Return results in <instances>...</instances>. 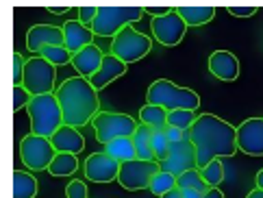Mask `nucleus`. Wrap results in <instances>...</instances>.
Instances as JSON below:
<instances>
[{"instance_id": "3", "label": "nucleus", "mask_w": 263, "mask_h": 198, "mask_svg": "<svg viewBox=\"0 0 263 198\" xmlns=\"http://www.w3.org/2000/svg\"><path fill=\"white\" fill-rule=\"evenodd\" d=\"M148 105L163 107L167 113L170 111H196L200 107V96L190 87H181L167 79H157L150 83V87L146 92Z\"/></svg>"}, {"instance_id": "17", "label": "nucleus", "mask_w": 263, "mask_h": 198, "mask_svg": "<svg viewBox=\"0 0 263 198\" xmlns=\"http://www.w3.org/2000/svg\"><path fill=\"white\" fill-rule=\"evenodd\" d=\"M102 61H105V52H102L98 46H87V48L79 50L77 55H72V65L74 70L79 72V77L83 79H91L93 74L100 70Z\"/></svg>"}, {"instance_id": "18", "label": "nucleus", "mask_w": 263, "mask_h": 198, "mask_svg": "<svg viewBox=\"0 0 263 198\" xmlns=\"http://www.w3.org/2000/svg\"><path fill=\"white\" fill-rule=\"evenodd\" d=\"M63 37H65V48H68L72 55H77L79 50L87 48V46L93 44V31L87 26H83L79 20H68L63 26Z\"/></svg>"}, {"instance_id": "9", "label": "nucleus", "mask_w": 263, "mask_h": 198, "mask_svg": "<svg viewBox=\"0 0 263 198\" xmlns=\"http://www.w3.org/2000/svg\"><path fill=\"white\" fill-rule=\"evenodd\" d=\"M57 157V150H54L52 141L48 137H40V135H24L20 141V159L24 161V166L33 170V172H42V170H48L50 164Z\"/></svg>"}, {"instance_id": "2", "label": "nucleus", "mask_w": 263, "mask_h": 198, "mask_svg": "<svg viewBox=\"0 0 263 198\" xmlns=\"http://www.w3.org/2000/svg\"><path fill=\"white\" fill-rule=\"evenodd\" d=\"M54 94H57V100L63 111V124L68 127L81 129L89 124L100 113L98 89L93 87L89 79H83L79 74L65 79Z\"/></svg>"}, {"instance_id": "26", "label": "nucleus", "mask_w": 263, "mask_h": 198, "mask_svg": "<svg viewBox=\"0 0 263 198\" xmlns=\"http://www.w3.org/2000/svg\"><path fill=\"white\" fill-rule=\"evenodd\" d=\"M79 170V157L77 155H70V153H57L54 161L50 164L48 172L52 176H72L74 172Z\"/></svg>"}, {"instance_id": "32", "label": "nucleus", "mask_w": 263, "mask_h": 198, "mask_svg": "<svg viewBox=\"0 0 263 198\" xmlns=\"http://www.w3.org/2000/svg\"><path fill=\"white\" fill-rule=\"evenodd\" d=\"M170 144L172 141L167 139L165 131H153V150H155V159L159 164H161L167 157V153H170Z\"/></svg>"}, {"instance_id": "7", "label": "nucleus", "mask_w": 263, "mask_h": 198, "mask_svg": "<svg viewBox=\"0 0 263 198\" xmlns=\"http://www.w3.org/2000/svg\"><path fill=\"white\" fill-rule=\"evenodd\" d=\"M54 79H57V68L46 61L44 57L35 55L24 63V79L22 85L31 96H46L54 94Z\"/></svg>"}, {"instance_id": "15", "label": "nucleus", "mask_w": 263, "mask_h": 198, "mask_svg": "<svg viewBox=\"0 0 263 198\" xmlns=\"http://www.w3.org/2000/svg\"><path fill=\"white\" fill-rule=\"evenodd\" d=\"M63 28L52 26V24H35L26 33V48L31 52H42L46 46H63Z\"/></svg>"}, {"instance_id": "16", "label": "nucleus", "mask_w": 263, "mask_h": 198, "mask_svg": "<svg viewBox=\"0 0 263 198\" xmlns=\"http://www.w3.org/2000/svg\"><path fill=\"white\" fill-rule=\"evenodd\" d=\"M209 72L220 81H235L239 77V59L231 50H215L209 57Z\"/></svg>"}, {"instance_id": "34", "label": "nucleus", "mask_w": 263, "mask_h": 198, "mask_svg": "<svg viewBox=\"0 0 263 198\" xmlns=\"http://www.w3.org/2000/svg\"><path fill=\"white\" fill-rule=\"evenodd\" d=\"M65 196H68V198H87V185H85V181H81V178H74V181H70L68 187H65Z\"/></svg>"}, {"instance_id": "44", "label": "nucleus", "mask_w": 263, "mask_h": 198, "mask_svg": "<svg viewBox=\"0 0 263 198\" xmlns=\"http://www.w3.org/2000/svg\"><path fill=\"white\" fill-rule=\"evenodd\" d=\"M161 198H183V194H181V190L176 187V190H172L170 194H165V196H161Z\"/></svg>"}, {"instance_id": "1", "label": "nucleus", "mask_w": 263, "mask_h": 198, "mask_svg": "<svg viewBox=\"0 0 263 198\" xmlns=\"http://www.w3.org/2000/svg\"><path fill=\"white\" fill-rule=\"evenodd\" d=\"M190 139L196 150L198 170L213 159L233 157L237 153V129L213 113H200L190 129Z\"/></svg>"}, {"instance_id": "38", "label": "nucleus", "mask_w": 263, "mask_h": 198, "mask_svg": "<svg viewBox=\"0 0 263 198\" xmlns=\"http://www.w3.org/2000/svg\"><path fill=\"white\" fill-rule=\"evenodd\" d=\"M165 135H167V139H170V141H181L185 137H190V133H185V131L176 129V127H170V124L165 127Z\"/></svg>"}, {"instance_id": "12", "label": "nucleus", "mask_w": 263, "mask_h": 198, "mask_svg": "<svg viewBox=\"0 0 263 198\" xmlns=\"http://www.w3.org/2000/svg\"><path fill=\"white\" fill-rule=\"evenodd\" d=\"M150 31H153L155 40L161 46L172 48V46L181 44V40L187 33V24L183 22V17L178 15L176 9H174V11H170L167 15L153 17V22H150Z\"/></svg>"}, {"instance_id": "6", "label": "nucleus", "mask_w": 263, "mask_h": 198, "mask_svg": "<svg viewBox=\"0 0 263 198\" xmlns=\"http://www.w3.org/2000/svg\"><path fill=\"white\" fill-rule=\"evenodd\" d=\"M150 48H153V40H150L148 35L139 33L133 26L122 28L114 40H111V55L118 57L120 61H124L126 65L144 59L150 52Z\"/></svg>"}, {"instance_id": "39", "label": "nucleus", "mask_w": 263, "mask_h": 198, "mask_svg": "<svg viewBox=\"0 0 263 198\" xmlns=\"http://www.w3.org/2000/svg\"><path fill=\"white\" fill-rule=\"evenodd\" d=\"M170 11H174V9L170 7H146V13L150 15H155V17H161V15H167Z\"/></svg>"}, {"instance_id": "5", "label": "nucleus", "mask_w": 263, "mask_h": 198, "mask_svg": "<svg viewBox=\"0 0 263 198\" xmlns=\"http://www.w3.org/2000/svg\"><path fill=\"white\" fill-rule=\"evenodd\" d=\"M144 13V7H98L91 31L98 37H116L122 28L133 26L137 20H142Z\"/></svg>"}, {"instance_id": "11", "label": "nucleus", "mask_w": 263, "mask_h": 198, "mask_svg": "<svg viewBox=\"0 0 263 198\" xmlns=\"http://www.w3.org/2000/svg\"><path fill=\"white\" fill-rule=\"evenodd\" d=\"M159 166H161L163 172H170L174 176H181L183 172H187V170L198 168V164H196V150H194L192 139L185 137L181 141H172V144H170V153H167V157Z\"/></svg>"}, {"instance_id": "29", "label": "nucleus", "mask_w": 263, "mask_h": 198, "mask_svg": "<svg viewBox=\"0 0 263 198\" xmlns=\"http://www.w3.org/2000/svg\"><path fill=\"white\" fill-rule=\"evenodd\" d=\"M40 57H44L46 61H50L54 68L65 65V63H72V52L65 48V46H46V48H42Z\"/></svg>"}, {"instance_id": "23", "label": "nucleus", "mask_w": 263, "mask_h": 198, "mask_svg": "<svg viewBox=\"0 0 263 198\" xmlns=\"http://www.w3.org/2000/svg\"><path fill=\"white\" fill-rule=\"evenodd\" d=\"M105 153L111 155L114 159H118L120 164H126V161L137 159V150H135V144H133V137H120V139L109 141V144L105 146Z\"/></svg>"}, {"instance_id": "35", "label": "nucleus", "mask_w": 263, "mask_h": 198, "mask_svg": "<svg viewBox=\"0 0 263 198\" xmlns=\"http://www.w3.org/2000/svg\"><path fill=\"white\" fill-rule=\"evenodd\" d=\"M96 13H98V7H79V22L83 26L91 28L93 20H96Z\"/></svg>"}, {"instance_id": "22", "label": "nucleus", "mask_w": 263, "mask_h": 198, "mask_svg": "<svg viewBox=\"0 0 263 198\" xmlns=\"http://www.w3.org/2000/svg\"><path fill=\"white\" fill-rule=\"evenodd\" d=\"M133 144L137 150V159L142 161H157L155 159V150H153V129L146 124H139L135 135H133Z\"/></svg>"}, {"instance_id": "45", "label": "nucleus", "mask_w": 263, "mask_h": 198, "mask_svg": "<svg viewBox=\"0 0 263 198\" xmlns=\"http://www.w3.org/2000/svg\"><path fill=\"white\" fill-rule=\"evenodd\" d=\"M246 198H263V190H259V187H255V190H252Z\"/></svg>"}, {"instance_id": "24", "label": "nucleus", "mask_w": 263, "mask_h": 198, "mask_svg": "<svg viewBox=\"0 0 263 198\" xmlns=\"http://www.w3.org/2000/svg\"><path fill=\"white\" fill-rule=\"evenodd\" d=\"M139 124H146L153 131H165L167 127V111L157 105H144L139 109Z\"/></svg>"}, {"instance_id": "33", "label": "nucleus", "mask_w": 263, "mask_h": 198, "mask_svg": "<svg viewBox=\"0 0 263 198\" xmlns=\"http://www.w3.org/2000/svg\"><path fill=\"white\" fill-rule=\"evenodd\" d=\"M31 98L33 96L26 92L24 85H13V111H20L22 107H29Z\"/></svg>"}, {"instance_id": "42", "label": "nucleus", "mask_w": 263, "mask_h": 198, "mask_svg": "<svg viewBox=\"0 0 263 198\" xmlns=\"http://www.w3.org/2000/svg\"><path fill=\"white\" fill-rule=\"evenodd\" d=\"M48 11L52 15H65V13L70 11V7H48Z\"/></svg>"}, {"instance_id": "41", "label": "nucleus", "mask_w": 263, "mask_h": 198, "mask_svg": "<svg viewBox=\"0 0 263 198\" xmlns=\"http://www.w3.org/2000/svg\"><path fill=\"white\" fill-rule=\"evenodd\" d=\"M183 198H202L204 192H198V190H181Z\"/></svg>"}, {"instance_id": "37", "label": "nucleus", "mask_w": 263, "mask_h": 198, "mask_svg": "<svg viewBox=\"0 0 263 198\" xmlns=\"http://www.w3.org/2000/svg\"><path fill=\"white\" fill-rule=\"evenodd\" d=\"M259 11L257 7H229V13L233 17H252Z\"/></svg>"}, {"instance_id": "31", "label": "nucleus", "mask_w": 263, "mask_h": 198, "mask_svg": "<svg viewBox=\"0 0 263 198\" xmlns=\"http://www.w3.org/2000/svg\"><path fill=\"white\" fill-rule=\"evenodd\" d=\"M196 118H198V116H196V111H183V109H178V111H170V113H167V124L181 129V131H185V133H190V129L194 127Z\"/></svg>"}, {"instance_id": "40", "label": "nucleus", "mask_w": 263, "mask_h": 198, "mask_svg": "<svg viewBox=\"0 0 263 198\" xmlns=\"http://www.w3.org/2000/svg\"><path fill=\"white\" fill-rule=\"evenodd\" d=\"M202 198H224V194L218 190V187H209V190L204 192V196Z\"/></svg>"}, {"instance_id": "27", "label": "nucleus", "mask_w": 263, "mask_h": 198, "mask_svg": "<svg viewBox=\"0 0 263 198\" xmlns=\"http://www.w3.org/2000/svg\"><path fill=\"white\" fill-rule=\"evenodd\" d=\"M176 187L178 190H198V192L209 190V185L204 183V178H202L198 168L187 170V172H183L181 176H176Z\"/></svg>"}, {"instance_id": "36", "label": "nucleus", "mask_w": 263, "mask_h": 198, "mask_svg": "<svg viewBox=\"0 0 263 198\" xmlns=\"http://www.w3.org/2000/svg\"><path fill=\"white\" fill-rule=\"evenodd\" d=\"M24 59L20 52H13V85H22L24 79Z\"/></svg>"}, {"instance_id": "21", "label": "nucleus", "mask_w": 263, "mask_h": 198, "mask_svg": "<svg viewBox=\"0 0 263 198\" xmlns=\"http://www.w3.org/2000/svg\"><path fill=\"white\" fill-rule=\"evenodd\" d=\"M176 13L187 26H202L215 17V7H176Z\"/></svg>"}, {"instance_id": "30", "label": "nucleus", "mask_w": 263, "mask_h": 198, "mask_svg": "<svg viewBox=\"0 0 263 198\" xmlns=\"http://www.w3.org/2000/svg\"><path fill=\"white\" fill-rule=\"evenodd\" d=\"M200 174L204 178V183L209 187H218L222 181H224V164L220 161V159H213L211 164H206L204 168H200Z\"/></svg>"}, {"instance_id": "8", "label": "nucleus", "mask_w": 263, "mask_h": 198, "mask_svg": "<svg viewBox=\"0 0 263 198\" xmlns=\"http://www.w3.org/2000/svg\"><path fill=\"white\" fill-rule=\"evenodd\" d=\"M91 124L93 131H96V139L105 146L120 137H133L139 127L128 113H116V111H100L91 120Z\"/></svg>"}, {"instance_id": "20", "label": "nucleus", "mask_w": 263, "mask_h": 198, "mask_svg": "<svg viewBox=\"0 0 263 198\" xmlns=\"http://www.w3.org/2000/svg\"><path fill=\"white\" fill-rule=\"evenodd\" d=\"M124 72H126V63H124V61H120L118 57H114V55L109 52V55H105V61H102L100 70L93 74L89 81H91L93 87L100 92V89H105L109 83H114L116 79H120Z\"/></svg>"}, {"instance_id": "13", "label": "nucleus", "mask_w": 263, "mask_h": 198, "mask_svg": "<svg viewBox=\"0 0 263 198\" xmlns=\"http://www.w3.org/2000/svg\"><path fill=\"white\" fill-rule=\"evenodd\" d=\"M237 148L250 157H263V118H248L237 127Z\"/></svg>"}, {"instance_id": "4", "label": "nucleus", "mask_w": 263, "mask_h": 198, "mask_svg": "<svg viewBox=\"0 0 263 198\" xmlns=\"http://www.w3.org/2000/svg\"><path fill=\"white\" fill-rule=\"evenodd\" d=\"M31 118V133L40 137H52L63 127V111L57 100V94H46V96H33L29 107Z\"/></svg>"}, {"instance_id": "19", "label": "nucleus", "mask_w": 263, "mask_h": 198, "mask_svg": "<svg viewBox=\"0 0 263 198\" xmlns=\"http://www.w3.org/2000/svg\"><path fill=\"white\" fill-rule=\"evenodd\" d=\"M50 141L57 153L79 155V153H83V148H85V137L81 135V131L74 127H68V124H63L57 133L50 137Z\"/></svg>"}, {"instance_id": "28", "label": "nucleus", "mask_w": 263, "mask_h": 198, "mask_svg": "<svg viewBox=\"0 0 263 198\" xmlns=\"http://www.w3.org/2000/svg\"><path fill=\"white\" fill-rule=\"evenodd\" d=\"M150 192H153L157 198H161V196H165V194H170L172 190H176V176L174 174H170V172H159V174H155V178L150 181V187H148Z\"/></svg>"}, {"instance_id": "14", "label": "nucleus", "mask_w": 263, "mask_h": 198, "mask_svg": "<svg viewBox=\"0 0 263 198\" xmlns=\"http://www.w3.org/2000/svg\"><path fill=\"white\" fill-rule=\"evenodd\" d=\"M120 161L107 153H91L85 161V176L93 183H111L120 174Z\"/></svg>"}, {"instance_id": "25", "label": "nucleus", "mask_w": 263, "mask_h": 198, "mask_svg": "<svg viewBox=\"0 0 263 198\" xmlns=\"http://www.w3.org/2000/svg\"><path fill=\"white\" fill-rule=\"evenodd\" d=\"M37 178L24 170H13V198H35Z\"/></svg>"}, {"instance_id": "43", "label": "nucleus", "mask_w": 263, "mask_h": 198, "mask_svg": "<svg viewBox=\"0 0 263 198\" xmlns=\"http://www.w3.org/2000/svg\"><path fill=\"white\" fill-rule=\"evenodd\" d=\"M255 183H257V187H259V190H263V168H261L259 172H257V178H255Z\"/></svg>"}, {"instance_id": "10", "label": "nucleus", "mask_w": 263, "mask_h": 198, "mask_svg": "<svg viewBox=\"0 0 263 198\" xmlns=\"http://www.w3.org/2000/svg\"><path fill=\"white\" fill-rule=\"evenodd\" d=\"M161 172L159 161H142V159H133L120 166L118 183L128 192H139L150 187V181L155 178V174Z\"/></svg>"}]
</instances>
